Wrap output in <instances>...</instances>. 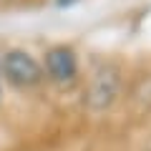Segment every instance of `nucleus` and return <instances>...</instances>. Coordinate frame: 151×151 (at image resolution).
<instances>
[{"instance_id":"obj_1","label":"nucleus","mask_w":151,"mask_h":151,"mask_svg":"<svg viewBox=\"0 0 151 151\" xmlns=\"http://www.w3.org/2000/svg\"><path fill=\"white\" fill-rule=\"evenodd\" d=\"M3 73L8 76V81L15 83V86H35V83L43 81V68L25 50H10V53L3 55Z\"/></svg>"},{"instance_id":"obj_2","label":"nucleus","mask_w":151,"mask_h":151,"mask_svg":"<svg viewBox=\"0 0 151 151\" xmlns=\"http://www.w3.org/2000/svg\"><path fill=\"white\" fill-rule=\"evenodd\" d=\"M116 93H119V73L111 65H103L91 78V86H88V106L93 111H103L106 106H111Z\"/></svg>"},{"instance_id":"obj_3","label":"nucleus","mask_w":151,"mask_h":151,"mask_svg":"<svg viewBox=\"0 0 151 151\" xmlns=\"http://www.w3.org/2000/svg\"><path fill=\"white\" fill-rule=\"evenodd\" d=\"M45 73L53 78L55 83H70L78 73V60L76 53L65 45H55L45 53Z\"/></svg>"}]
</instances>
